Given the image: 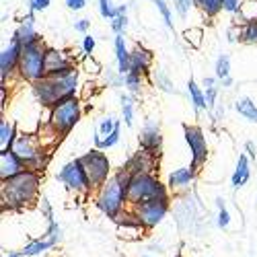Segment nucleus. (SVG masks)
Instances as JSON below:
<instances>
[{"instance_id": "45", "label": "nucleus", "mask_w": 257, "mask_h": 257, "mask_svg": "<svg viewBox=\"0 0 257 257\" xmlns=\"http://www.w3.org/2000/svg\"><path fill=\"white\" fill-rule=\"evenodd\" d=\"M66 7L70 11H82L84 7H87V0H66Z\"/></svg>"}, {"instance_id": "19", "label": "nucleus", "mask_w": 257, "mask_h": 257, "mask_svg": "<svg viewBox=\"0 0 257 257\" xmlns=\"http://www.w3.org/2000/svg\"><path fill=\"white\" fill-rule=\"evenodd\" d=\"M196 175H198V171L194 167H181V169L173 171V173L169 175L167 187L169 189H185L196 181Z\"/></svg>"}, {"instance_id": "41", "label": "nucleus", "mask_w": 257, "mask_h": 257, "mask_svg": "<svg viewBox=\"0 0 257 257\" xmlns=\"http://www.w3.org/2000/svg\"><path fill=\"white\" fill-rule=\"evenodd\" d=\"M52 0H29V11L31 13H44L50 7Z\"/></svg>"}, {"instance_id": "27", "label": "nucleus", "mask_w": 257, "mask_h": 257, "mask_svg": "<svg viewBox=\"0 0 257 257\" xmlns=\"http://www.w3.org/2000/svg\"><path fill=\"white\" fill-rule=\"evenodd\" d=\"M194 7H198L208 19H214L220 11H224V0H194Z\"/></svg>"}, {"instance_id": "11", "label": "nucleus", "mask_w": 257, "mask_h": 257, "mask_svg": "<svg viewBox=\"0 0 257 257\" xmlns=\"http://www.w3.org/2000/svg\"><path fill=\"white\" fill-rule=\"evenodd\" d=\"M21 56H23V44L19 41V37H11L9 46L0 54V84H7V78L19 70Z\"/></svg>"}, {"instance_id": "1", "label": "nucleus", "mask_w": 257, "mask_h": 257, "mask_svg": "<svg viewBox=\"0 0 257 257\" xmlns=\"http://www.w3.org/2000/svg\"><path fill=\"white\" fill-rule=\"evenodd\" d=\"M39 185H41V175L31 169L21 171L15 177L3 179V183H0L3 208L13 212L31 208L39 198Z\"/></svg>"}, {"instance_id": "6", "label": "nucleus", "mask_w": 257, "mask_h": 257, "mask_svg": "<svg viewBox=\"0 0 257 257\" xmlns=\"http://www.w3.org/2000/svg\"><path fill=\"white\" fill-rule=\"evenodd\" d=\"M80 115H82L80 99L74 97V99H70L66 103L54 107V109H50V117H48V125L46 127L60 140V138H64L78 123Z\"/></svg>"}, {"instance_id": "16", "label": "nucleus", "mask_w": 257, "mask_h": 257, "mask_svg": "<svg viewBox=\"0 0 257 257\" xmlns=\"http://www.w3.org/2000/svg\"><path fill=\"white\" fill-rule=\"evenodd\" d=\"M153 52L146 50L142 46H136L132 52H130V72H136V74H142L146 76L151 72V66H153Z\"/></svg>"}, {"instance_id": "17", "label": "nucleus", "mask_w": 257, "mask_h": 257, "mask_svg": "<svg viewBox=\"0 0 257 257\" xmlns=\"http://www.w3.org/2000/svg\"><path fill=\"white\" fill-rule=\"evenodd\" d=\"M25 171V163L21 161L15 151H0V179H9Z\"/></svg>"}, {"instance_id": "21", "label": "nucleus", "mask_w": 257, "mask_h": 257, "mask_svg": "<svg viewBox=\"0 0 257 257\" xmlns=\"http://www.w3.org/2000/svg\"><path fill=\"white\" fill-rule=\"evenodd\" d=\"M113 48H115V60H117V74L125 76L130 72V50L125 48L123 35L113 37Z\"/></svg>"}, {"instance_id": "18", "label": "nucleus", "mask_w": 257, "mask_h": 257, "mask_svg": "<svg viewBox=\"0 0 257 257\" xmlns=\"http://www.w3.org/2000/svg\"><path fill=\"white\" fill-rule=\"evenodd\" d=\"M13 35L19 37V41L23 44V48L29 46V44H35V41H41L39 33L35 31V13L29 11V15L21 21V25L17 27V31Z\"/></svg>"}, {"instance_id": "4", "label": "nucleus", "mask_w": 257, "mask_h": 257, "mask_svg": "<svg viewBox=\"0 0 257 257\" xmlns=\"http://www.w3.org/2000/svg\"><path fill=\"white\" fill-rule=\"evenodd\" d=\"M125 196H127V208L140 206L151 200H171L169 187L165 183H161V179L155 173L132 175Z\"/></svg>"}, {"instance_id": "22", "label": "nucleus", "mask_w": 257, "mask_h": 257, "mask_svg": "<svg viewBox=\"0 0 257 257\" xmlns=\"http://www.w3.org/2000/svg\"><path fill=\"white\" fill-rule=\"evenodd\" d=\"M17 138V125L9 119H0V151H13Z\"/></svg>"}, {"instance_id": "48", "label": "nucleus", "mask_w": 257, "mask_h": 257, "mask_svg": "<svg viewBox=\"0 0 257 257\" xmlns=\"http://www.w3.org/2000/svg\"><path fill=\"white\" fill-rule=\"evenodd\" d=\"M204 87H206V89L216 87V76H204Z\"/></svg>"}, {"instance_id": "24", "label": "nucleus", "mask_w": 257, "mask_h": 257, "mask_svg": "<svg viewBox=\"0 0 257 257\" xmlns=\"http://www.w3.org/2000/svg\"><path fill=\"white\" fill-rule=\"evenodd\" d=\"M119 123V119H115L113 115H109V117H103L101 121H99V125H97V130H95V136H93V140H95V148H99L101 146V142L109 136L113 130H115V125Z\"/></svg>"}, {"instance_id": "12", "label": "nucleus", "mask_w": 257, "mask_h": 257, "mask_svg": "<svg viewBox=\"0 0 257 257\" xmlns=\"http://www.w3.org/2000/svg\"><path fill=\"white\" fill-rule=\"evenodd\" d=\"M130 175H142V173H155V169L159 167V157L151 155L144 148H138V153H134L130 159L121 165Z\"/></svg>"}, {"instance_id": "49", "label": "nucleus", "mask_w": 257, "mask_h": 257, "mask_svg": "<svg viewBox=\"0 0 257 257\" xmlns=\"http://www.w3.org/2000/svg\"><path fill=\"white\" fill-rule=\"evenodd\" d=\"M232 76H228V78H224V80H220V84H222V87H232Z\"/></svg>"}, {"instance_id": "39", "label": "nucleus", "mask_w": 257, "mask_h": 257, "mask_svg": "<svg viewBox=\"0 0 257 257\" xmlns=\"http://www.w3.org/2000/svg\"><path fill=\"white\" fill-rule=\"evenodd\" d=\"M173 3H175V11L181 19H185L187 13L191 11V7H194V0H173Z\"/></svg>"}, {"instance_id": "2", "label": "nucleus", "mask_w": 257, "mask_h": 257, "mask_svg": "<svg viewBox=\"0 0 257 257\" xmlns=\"http://www.w3.org/2000/svg\"><path fill=\"white\" fill-rule=\"evenodd\" d=\"M31 89H33V95L41 107L54 109V107L76 97L78 70H70V72L56 74V76H44L35 84H31Z\"/></svg>"}, {"instance_id": "14", "label": "nucleus", "mask_w": 257, "mask_h": 257, "mask_svg": "<svg viewBox=\"0 0 257 257\" xmlns=\"http://www.w3.org/2000/svg\"><path fill=\"white\" fill-rule=\"evenodd\" d=\"M138 146L148 151L155 157H161V151H163V134H161V127L157 121H146V125L140 130V136H138Z\"/></svg>"}, {"instance_id": "47", "label": "nucleus", "mask_w": 257, "mask_h": 257, "mask_svg": "<svg viewBox=\"0 0 257 257\" xmlns=\"http://www.w3.org/2000/svg\"><path fill=\"white\" fill-rule=\"evenodd\" d=\"M245 153H247V157H249L251 161H255V159H257V146H255L251 140H247V142H245Z\"/></svg>"}, {"instance_id": "23", "label": "nucleus", "mask_w": 257, "mask_h": 257, "mask_svg": "<svg viewBox=\"0 0 257 257\" xmlns=\"http://www.w3.org/2000/svg\"><path fill=\"white\" fill-rule=\"evenodd\" d=\"M187 93H189V103L194 105L196 113H200L202 109H208V105H206V93L198 87V82L194 78H189V82H187Z\"/></svg>"}, {"instance_id": "40", "label": "nucleus", "mask_w": 257, "mask_h": 257, "mask_svg": "<svg viewBox=\"0 0 257 257\" xmlns=\"http://www.w3.org/2000/svg\"><path fill=\"white\" fill-rule=\"evenodd\" d=\"M206 93V105H208V111L216 109V97H218V87H210L204 91Z\"/></svg>"}, {"instance_id": "34", "label": "nucleus", "mask_w": 257, "mask_h": 257, "mask_svg": "<svg viewBox=\"0 0 257 257\" xmlns=\"http://www.w3.org/2000/svg\"><path fill=\"white\" fill-rule=\"evenodd\" d=\"M80 66H82V70L87 72V74H91V76H97V74H101V64L93 58V56H87V54H82V58H80Z\"/></svg>"}, {"instance_id": "32", "label": "nucleus", "mask_w": 257, "mask_h": 257, "mask_svg": "<svg viewBox=\"0 0 257 257\" xmlns=\"http://www.w3.org/2000/svg\"><path fill=\"white\" fill-rule=\"evenodd\" d=\"M123 87L130 91V95H138L140 89H142V74H136V72H127L123 76Z\"/></svg>"}, {"instance_id": "42", "label": "nucleus", "mask_w": 257, "mask_h": 257, "mask_svg": "<svg viewBox=\"0 0 257 257\" xmlns=\"http://www.w3.org/2000/svg\"><path fill=\"white\" fill-rule=\"evenodd\" d=\"M93 50H95V37L87 33V35L82 37V54L93 56Z\"/></svg>"}, {"instance_id": "10", "label": "nucleus", "mask_w": 257, "mask_h": 257, "mask_svg": "<svg viewBox=\"0 0 257 257\" xmlns=\"http://www.w3.org/2000/svg\"><path fill=\"white\" fill-rule=\"evenodd\" d=\"M169 208H171V200H151V202H144L140 206L130 208V212L134 214V218L148 230V228H155L157 224L163 222Z\"/></svg>"}, {"instance_id": "13", "label": "nucleus", "mask_w": 257, "mask_h": 257, "mask_svg": "<svg viewBox=\"0 0 257 257\" xmlns=\"http://www.w3.org/2000/svg\"><path fill=\"white\" fill-rule=\"evenodd\" d=\"M13 151L21 161L25 163V169H27L33 163V159L44 151V146H41V140L37 136H33V134H19Z\"/></svg>"}, {"instance_id": "46", "label": "nucleus", "mask_w": 257, "mask_h": 257, "mask_svg": "<svg viewBox=\"0 0 257 257\" xmlns=\"http://www.w3.org/2000/svg\"><path fill=\"white\" fill-rule=\"evenodd\" d=\"M157 82L161 84V89H163V91H167V93H173V91H175V89H173V84H171L163 74H159V76H157Z\"/></svg>"}, {"instance_id": "31", "label": "nucleus", "mask_w": 257, "mask_h": 257, "mask_svg": "<svg viewBox=\"0 0 257 257\" xmlns=\"http://www.w3.org/2000/svg\"><path fill=\"white\" fill-rule=\"evenodd\" d=\"M239 41H243V44H249V46H255L257 44V21H255V23H249V25H241V29H239Z\"/></svg>"}, {"instance_id": "35", "label": "nucleus", "mask_w": 257, "mask_h": 257, "mask_svg": "<svg viewBox=\"0 0 257 257\" xmlns=\"http://www.w3.org/2000/svg\"><path fill=\"white\" fill-rule=\"evenodd\" d=\"M151 3L157 7V11L161 13V17H163V21H165V25L169 27V29H173V15H171V9H169V5L165 3V0H151Z\"/></svg>"}, {"instance_id": "29", "label": "nucleus", "mask_w": 257, "mask_h": 257, "mask_svg": "<svg viewBox=\"0 0 257 257\" xmlns=\"http://www.w3.org/2000/svg\"><path fill=\"white\" fill-rule=\"evenodd\" d=\"M121 117L127 127L134 125V95H121Z\"/></svg>"}, {"instance_id": "33", "label": "nucleus", "mask_w": 257, "mask_h": 257, "mask_svg": "<svg viewBox=\"0 0 257 257\" xmlns=\"http://www.w3.org/2000/svg\"><path fill=\"white\" fill-rule=\"evenodd\" d=\"M216 208H218V214H216V226L224 230V228H228V224H230V214H228L226 204H224L222 198H216Z\"/></svg>"}, {"instance_id": "36", "label": "nucleus", "mask_w": 257, "mask_h": 257, "mask_svg": "<svg viewBox=\"0 0 257 257\" xmlns=\"http://www.w3.org/2000/svg\"><path fill=\"white\" fill-rule=\"evenodd\" d=\"M119 138H121V121L115 125V130L107 136L103 142H101V146H99V151H107V148H113L117 142H119Z\"/></svg>"}, {"instance_id": "30", "label": "nucleus", "mask_w": 257, "mask_h": 257, "mask_svg": "<svg viewBox=\"0 0 257 257\" xmlns=\"http://www.w3.org/2000/svg\"><path fill=\"white\" fill-rule=\"evenodd\" d=\"M214 76L218 80H224L230 76V58L228 54H220L216 58V64H214Z\"/></svg>"}, {"instance_id": "38", "label": "nucleus", "mask_w": 257, "mask_h": 257, "mask_svg": "<svg viewBox=\"0 0 257 257\" xmlns=\"http://www.w3.org/2000/svg\"><path fill=\"white\" fill-rule=\"evenodd\" d=\"M127 29V15H117L113 21H111V31L115 35H123Z\"/></svg>"}, {"instance_id": "8", "label": "nucleus", "mask_w": 257, "mask_h": 257, "mask_svg": "<svg viewBox=\"0 0 257 257\" xmlns=\"http://www.w3.org/2000/svg\"><path fill=\"white\" fill-rule=\"evenodd\" d=\"M58 181L74 196H87L93 189L80 159H72V161H68L66 165H64L60 169V173H58Z\"/></svg>"}, {"instance_id": "37", "label": "nucleus", "mask_w": 257, "mask_h": 257, "mask_svg": "<svg viewBox=\"0 0 257 257\" xmlns=\"http://www.w3.org/2000/svg\"><path fill=\"white\" fill-rule=\"evenodd\" d=\"M99 13H101L103 19L113 21L117 17V7L111 5V0H99Z\"/></svg>"}, {"instance_id": "5", "label": "nucleus", "mask_w": 257, "mask_h": 257, "mask_svg": "<svg viewBox=\"0 0 257 257\" xmlns=\"http://www.w3.org/2000/svg\"><path fill=\"white\" fill-rule=\"evenodd\" d=\"M46 56H48V46L44 41H35L23 48V56H21V64H19V76L35 84L37 80H41L46 76Z\"/></svg>"}, {"instance_id": "15", "label": "nucleus", "mask_w": 257, "mask_h": 257, "mask_svg": "<svg viewBox=\"0 0 257 257\" xmlns=\"http://www.w3.org/2000/svg\"><path fill=\"white\" fill-rule=\"evenodd\" d=\"M76 70L74 60L64 52V50H56V48H48V56H46V76H56V74H64Z\"/></svg>"}, {"instance_id": "26", "label": "nucleus", "mask_w": 257, "mask_h": 257, "mask_svg": "<svg viewBox=\"0 0 257 257\" xmlns=\"http://www.w3.org/2000/svg\"><path fill=\"white\" fill-rule=\"evenodd\" d=\"M234 109H237V113L243 115L245 119L257 123V105H255L249 97H241V99H237V103H234Z\"/></svg>"}, {"instance_id": "25", "label": "nucleus", "mask_w": 257, "mask_h": 257, "mask_svg": "<svg viewBox=\"0 0 257 257\" xmlns=\"http://www.w3.org/2000/svg\"><path fill=\"white\" fill-rule=\"evenodd\" d=\"M239 23L241 25H249L257 21V0H243L241 7H239Z\"/></svg>"}, {"instance_id": "20", "label": "nucleus", "mask_w": 257, "mask_h": 257, "mask_svg": "<svg viewBox=\"0 0 257 257\" xmlns=\"http://www.w3.org/2000/svg\"><path fill=\"white\" fill-rule=\"evenodd\" d=\"M251 177V159L247 157V153H241L237 159V167L232 171V177H230V187L232 189H241Z\"/></svg>"}, {"instance_id": "43", "label": "nucleus", "mask_w": 257, "mask_h": 257, "mask_svg": "<svg viewBox=\"0 0 257 257\" xmlns=\"http://www.w3.org/2000/svg\"><path fill=\"white\" fill-rule=\"evenodd\" d=\"M241 3H243V0H224V11H226L228 15H237Z\"/></svg>"}, {"instance_id": "9", "label": "nucleus", "mask_w": 257, "mask_h": 257, "mask_svg": "<svg viewBox=\"0 0 257 257\" xmlns=\"http://www.w3.org/2000/svg\"><path fill=\"white\" fill-rule=\"evenodd\" d=\"M183 138L189 146V153H191V165L196 171H200V167L206 165L208 161V140L206 134L200 125H189L183 123Z\"/></svg>"}, {"instance_id": "28", "label": "nucleus", "mask_w": 257, "mask_h": 257, "mask_svg": "<svg viewBox=\"0 0 257 257\" xmlns=\"http://www.w3.org/2000/svg\"><path fill=\"white\" fill-rule=\"evenodd\" d=\"M183 41L189 46V48H194V50H200L202 44H204V29L202 27H189L181 33Z\"/></svg>"}, {"instance_id": "51", "label": "nucleus", "mask_w": 257, "mask_h": 257, "mask_svg": "<svg viewBox=\"0 0 257 257\" xmlns=\"http://www.w3.org/2000/svg\"><path fill=\"white\" fill-rule=\"evenodd\" d=\"M142 257H148V255H142Z\"/></svg>"}, {"instance_id": "7", "label": "nucleus", "mask_w": 257, "mask_h": 257, "mask_svg": "<svg viewBox=\"0 0 257 257\" xmlns=\"http://www.w3.org/2000/svg\"><path fill=\"white\" fill-rule=\"evenodd\" d=\"M84 171H87V177L93 185V189H101L107 179L111 177V163L107 159V155L99 148H91L89 153H84L82 157H78Z\"/></svg>"}, {"instance_id": "3", "label": "nucleus", "mask_w": 257, "mask_h": 257, "mask_svg": "<svg viewBox=\"0 0 257 257\" xmlns=\"http://www.w3.org/2000/svg\"><path fill=\"white\" fill-rule=\"evenodd\" d=\"M132 175L121 167L115 173L107 179V183L97 189V198H95V206L105 214L107 218H111L117 222V218L125 212L127 208V185H130Z\"/></svg>"}, {"instance_id": "50", "label": "nucleus", "mask_w": 257, "mask_h": 257, "mask_svg": "<svg viewBox=\"0 0 257 257\" xmlns=\"http://www.w3.org/2000/svg\"><path fill=\"white\" fill-rule=\"evenodd\" d=\"M175 257H183V255H175Z\"/></svg>"}, {"instance_id": "44", "label": "nucleus", "mask_w": 257, "mask_h": 257, "mask_svg": "<svg viewBox=\"0 0 257 257\" xmlns=\"http://www.w3.org/2000/svg\"><path fill=\"white\" fill-rule=\"evenodd\" d=\"M89 29H91V19H80V21H76V23H74V31H78V33L87 35Z\"/></svg>"}]
</instances>
